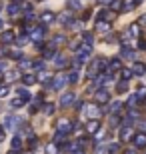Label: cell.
Returning a JSON list of instances; mask_svg holds the SVG:
<instances>
[{"mask_svg":"<svg viewBox=\"0 0 146 154\" xmlns=\"http://www.w3.org/2000/svg\"><path fill=\"white\" fill-rule=\"evenodd\" d=\"M90 54H92V46L82 44V46L78 48V50H76V60H78V62L82 64V62H86V60L90 58Z\"/></svg>","mask_w":146,"mask_h":154,"instance_id":"6da1fadb","label":"cell"},{"mask_svg":"<svg viewBox=\"0 0 146 154\" xmlns=\"http://www.w3.org/2000/svg\"><path fill=\"white\" fill-rule=\"evenodd\" d=\"M94 100L98 104H108L110 102V92H108L106 88H98V90L94 92Z\"/></svg>","mask_w":146,"mask_h":154,"instance_id":"7a4b0ae2","label":"cell"},{"mask_svg":"<svg viewBox=\"0 0 146 154\" xmlns=\"http://www.w3.org/2000/svg\"><path fill=\"white\" fill-rule=\"evenodd\" d=\"M44 34H46V26H36V28L30 32V40H32V42H36V44L40 46V42H42Z\"/></svg>","mask_w":146,"mask_h":154,"instance_id":"3957f363","label":"cell"},{"mask_svg":"<svg viewBox=\"0 0 146 154\" xmlns=\"http://www.w3.org/2000/svg\"><path fill=\"white\" fill-rule=\"evenodd\" d=\"M132 138H134V128L130 124H124L122 128H120V140H122V142H128Z\"/></svg>","mask_w":146,"mask_h":154,"instance_id":"277c9868","label":"cell"},{"mask_svg":"<svg viewBox=\"0 0 146 154\" xmlns=\"http://www.w3.org/2000/svg\"><path fill=\"white\" fill-rule=\"evenodd\" d=\"M74 102H76V94L74 92H64L60 96V106H64V108L70 106V104H74Z\"/></svg>","mask_w":146,"mask_h":154,"instance_id":"5b68a950","label":"cell"},{"mask_svg":"<svg viewBox=\"0 0 146 154\" xmlns=\"http://www.w3.org/2000/svg\"><path fill=\"white\" fill-rule=\"evenodd\" d=\"M86 114H88L90 120H98V118H100V114H102V110L98 108L96 104H88V108H86Z\"/></svg>","mask_w":146,"mask_h":154,"instance_id":"8992f818","label":"cell"},{"mask_svg":"<svg viewBox=\"0 0 146 154\" xmlns=\"http://www.w3.org/2000/svg\"><path fill=\"white\" fill-rule=\"evenodd\" d=\"M98 130H100V120H88V122H86V132H88V134L96 136Z\"/></svg>","mask_w":146,"mask_h":154,"instance_id":"52a82bcc","label":"cell"},{"mask_svg":"<svg viewBox=\"0 0 146 154\" xmlns=\"http://www.w3.org/2000/svg\"><path fill=\"white\" fill-rule=\"evenodd\" d=\"M114 70H122V60H120V58H112V60L108 62V68L104 70V72H106V74H112Z\"/></svg>","mask_w":146,"mask_h":154,"instance_id":"ba28073f","label":"cell"},{"mask_svg":"<svg viewBox=\"0 0 146 154\" xmlns=\"http://www.w3.org/2000/svg\"><path fill=\"white\" fill-rule=\"evenodd\" d=\"M132 142H134L136 148H146V132H138V134H134Z\"/></svg>","mask_w":146,"mask_h":154,"instance_id":"9c48e42d","label":"cell"},{"mask_svg":"<svg viewBox=\"0 0 146 154\" xmlns=\"http://www.w3.org/2000/svg\"><path fill=\"white\" fill-rule=\"evenodd\" d=\"M0 40H2L4 44H14V42H16V34H14L12 30H4V32L0 34Z\"/></svg>","mask_w":146,"mask_h":154,"instance_id":"30bf717a","label":"cell"},{"mask_svg":"<svg viewBox=\"0 0 146 154\" xmlns=\"http://www.w3.org/2000/svg\"><path fill=\"white\" fill-rule=\"evenodd\" d=\"M18 124H20V118L18 116H4V126L8 130H14Z\"/></svg>","mask_w":146,"mask_h":154,"instance_id":"8fae6325","label":"cell"},{"mask_svg":"<svg viewBox=\"0 0 146 154\" xmlns=\"http://www.w3.org/2000/svg\"><path fill=\"white\" fill-rule=\"evenodd\" d=\"M66 76L64 74H60V76H56V78L52 80V90H60V88H64V86H66Z\"/></svg>","mask_w":146,"mask_h":154,"instance_id":"7c38bea8","label":"cell"},{"mask_svg":"<svg viewBox=\"0 0 146 154\" xmlns=\"http://www.w3.org/2000/svg\"><path fill=\"white\" fill-rule=\"evenodd\" d=\"M56 14H54V12H50V10H46V12H42V16H40V20H42V22L44 24H52L54 22V20H56Z\"/></svg>","mask_w":146,"mask_h":154,"instance_id":"4fadbf2b","label":"cell"},{"mask_svg":"<svg viewBox=\"0 0 146 154\" xmlns=\"http://www.w3.org/2000/svg\"><path fill=\"white\" fill-rule=\"evenodd\" d=\"M58 130H62V132H66V134H68V132L72 130L70 120H68V118H60V120H58Z\"/></svg>","mask_w":146,"mask_h":154,"instance_id":"5bb4252c","label":"cell"},{"mask_svg":"<svg viewBox=\"0 0 146 154\" xmlns=\"http://www.w3.org/2000/svg\"><path fill=\"white\" fill-rule=\"evenodd\" d=\"M56 48H52L50 44H48V48L44 50V54H42V60H48V58H56Z\"/></svg>","mask_w":146,"mask_h":154,"instance_id":"9a60e30c","label":"cell"},{"mask_svg":"<svg viewBox=\"0 0 146 154\" xmlns=\"http://www.w3.org/2000/svg\"><path fill=\"white\" fill-rule=\"evenodd\" d=\"M6 10H8L10 16H16L18 12H20V6H18V2H10V4L6 6Z\"/></svg>","mask_w":146,"mask_h":154,"instance_id":"2e32d148","label":"cell"},{"mask_svg":"<svg viewBox=\"0 0 146 154\" xmlns=\"http://www.w3.org/2000/svg\"><path fill=\"white\" fill-rule=\"evenodd\" d=\"M138 0H122V10H134Z\"/></svg>","mask_w":146,"mask_h":154,"instance_id":"e0dca14e","label":"cell"},{"mask_svg":"<svg viewBox=\"0 0 146 154\" xmlns=\"http://www.w3.org/2000/svg\"><path fill=\"white\" fill-rule=\"evenodd\" d=\"M18 98H22L24 102H30V98H32V94H30L26 88H18Z\"/></svg>","mask_w":146,"mask_h":154,"instance_id":"ac0fdd59","label":"cell"},{"mask_svg":"<svg viewBox=\"0 0 146 154\" xmlns=\"http://www.w3.org/2000/svg\"><path fill=\"white\" fill-rule=\"evenodd\" d=\"M120 108H122V102H110V106H108V112H110V114H116V112H120Z\"/></svg>","mask_w":146,"mask_h":154,"instance_id":"d6986e66","label":"cell"},{"mask_svg":"<svg viewBox=\"0 0 146 154\" xmlns=\"http://www.w3.org/2000/svg\"><path fill=\"white\" fill-rule=\"evenodd\" d=\"M24 104H26V102H24L22 98H14V100H10V108H14V110H18V108H22Z\"/></svg>","mask_w":146,"mask_h":154,"instance_id":"ffe728a7","label":"cell"},{"mask_svg":"<svg viewBox=\"0 0 146 154\" xmlns=\"http://www.w3.org/2000/svg\"><path fill=\"white\" fill-rule=\"evenodd\" d=\"M20 148H22V140H20V136H14L10 144V150H20Z\"/></svg>","mask_w":146,"mask_h":154,"instance_id":"44dd1931","label":"cell"},{"mask_svg":"<svg viewBox=\"0 0 146 154\" xmlns=\"http://www.w3.org/2000/svg\"><path fill=\"white\" fill-rule=\"evenodd\" d=\"M120 56H122V58H134V50H130L128 46H122V50H120Z\"/></svg>","mask_w":146,"mask_h":154,"instance_id":"7402d4cb","label":"cell"},{"mask_svg":"<svg viewBox=\"0 0 146 154\" xmlns=\"http://www.w3.org/2000/svg\"><path fill=\"white\" fill-rule=\"evenodd\" d=\"M82 42L88 44V46H92V44H94V36L90 34V32H82Z\"/></svg>","mask_w":146,"mask_h":154,"instance_id":"603a6c76","label":"cell"},{"mask_svg":"<svg viewBox=\"0 0 146 154\" xmlns=\"http://www.w3.org/2000/svg\"><path fill=\"white\" fill-rule=\"evenodd\" d=\"M54 64H56V68H64V66H68V60L64 56H56L54 58Z\"/></svg>","mask_w":146,"mask_h":154,"instance_id":"cb8c5ba5","label":"cell"},{"mask_svg":"<svg viewBox=\"0 0 146 154\" xmlns=\"http://www.w3.org/2000/svg\"><path fill=\"white\" fill-rule=\"evenodd\" d=\"M22 82H24L26 86H30V84H34V82H36V76L28 72V74H24V76H22Z\"/></svg>","mask_w":146,"mask_h":154,"instance_id":"d4e9b609","label":"cell"},{"mask_svg":"<svg viewBox=\"0 0 146 154\" xmlns=\"http://www.w3.org/2000/svg\"><path fill=\"white\" fill-rule=\"evenodd\" d=\"M64 40H66V38H64V36H62V34H56V36H54V38H52L50 46H52V48H56V46H58V44H62Z\"/></svg>","mask_w":146,"mask_h":154,"instance_id":"484cf974","label":"cell"},{"mask_svg":"<svg viewBox=\"0 0 146 154\" xmlns=\"http://www.w3.org/2000/svg\"><path fill=\"white\" fill-rule=\"evenodd\" d=\"M126 90H128V82H126V80H122V82L116 84V92L118 94H122V92H126Z\"/></svg>","mask_w":146,"mask_h":154,"instance_id":"4316f807","label":"cell"},{"mask_svg":"<svg viewBox=\"0 0 146 154\" xmlns=\"http://www.w3.org/2000/svg\"><path fill=\"white\" fill-rule=\"evenodd\" d=\"M138 100H140V96H138V94H134V96H130V98H128V102H126V106H128V108H134Z\"/></svg>","mask_w":146,"mask_h":154,"instance_id":"83f0119b","label":"cell"},{"mask_svg":"<svg viewBox=\"0 0 146 154\" xmlns=\"http://www.w3.org/2000/svg\"><path fill=\"white\" fill-rule=\"evenodd\" d=\"M120 72H122V80H126V82H128V80L132 78V74H134V72H132V70H128V68H122Z\"/></svg>","mask_w":146,"mask_h":154,"instance_id":"f1b7e54d","label":"cell"},{"mask_svg":"<svg viewBox=\"0 0 146 154\" xmlns=\"http://www.w3.org/2000/svg\"><path fill=\"white\" fill-rule=\"evenodd\" d=\"M78 72H76V70H74V72H70V76H68V84H76V82H78Z\"/></svg>","mask_w":146,"mask_h":154,"instance_id":"f546056e","label":"cell"},{"mask_svg":"<svg viewBox=\"0 0 146 154\" xmlns=\"http://www.w3.org/2000/svg\"><path fill=\"white\" fill-rule=\"evenodd\" d=\"M58 20H60V22H66V26H68V24H70V20H72V18H70V14H68V12H62L60 16H58Z\"/></svg>","mask_w":146,"mask_h":154,"instance_id":"4dcf8cb0","label":"cell"},{"mask_svg":"<svg viewBox=\"0 0 146 154\" xmlns=\"http://www.w3.org/2000/svg\"><path fill=\"white\" fill-rule=\"evenodd\" d=\"M64 138H66V132L58 130L56 134H54V142H64Z\"/></svg>","mask_w":146,"mask_h":154,"instance_id":"1f68e13d","label":"cell"},{"mask_svg":"<svg viewBox=\"0 0 146 154\" xmlns=\"http://www.w3.org/2000/svg\"><path fill=\"white\" fill-rule=\"evenodd\" d=\"M28 40H30V36L22 34V36H18V38H16V44H18V46H24L26 42H28Z\"/></svg>","mask_w":146,"mask_h":154,"instance_id":"d6a6232c","label":"cell"},{"mask_svg":"<svg viewBox=\"0 0 146 154\" xmlns=\"http://www.w3.org/2000/svg\"><path fill=\"white\" fill-rule=\"evenodd\" d=\"M32 68H34V70H44V68H46L44 60H36V62L32 64Z\"/></svg>","mask_w":146,"mask_h":154,"instance_id":"836d02e7","label":"cell"},{"mask_svg":"<svg viewBox=\"0 0 146 154\" xmlns=\"http://www.w3.org/2000/svg\"><path fill=\"white\" fill-rule=\"evenodd\" d=\"M32 64H34V62H30V60L22 58V60H20V68H22V70H26V68H32Z\"/></svg>","mask_w":146,"mask_h":154,"instance_id":"e575fe53","label":"cell"},{"mask_svg":"<svg viewBox=\"0 0 146 154\" xmlns=\"http://www.w3.org/2000/svg\"><path fill=\"white\" fill-rule=\"evenodd\" d=\"M20 78V74H18L16 70H14V72H8V74H6V80H8V82H12V80H18Z\"/></svg>","mask_w":146,"mask_h":154,"instance_id":"d590c367","label":"cell"},{"mask_svg":"<svg viewBox=\"0 0 146 154\" xmlns=\"http://www.w3.org/2000/svg\"><path fill=\"white\" fill-rule=\"evenodd\" d=\"M68 10H78L80 8V4H78V0H70V2H68Z\"/></svg>","mask_w":146,"mask_h":154,"instance_id":"8d00e7d4","label":"cell"},{"mask_svg":"<svg viewBox=\"0 0 146 154\" xmlns=\"http://www.w3.org/2000/svg\"><path fill=\"white\" fill-rule=\"evenodd\" d=\"M108 152L110 154H118L120 152V146H118V144H108Z\"/></svg>","mask_w":146,"mask_h":154,"instance_id":"74e56055","label":"cell"},{"mask_svg":"<svg viewBox=\"0 0 146 154\" xmlns=\"http://www.w3.org/2000/svg\"><path fill=\"white\" fill-rule=\"evenodd\" d=\"M52 112H54V104H52V102H48V104L44 106V114H48V116H50Z\"/></svg>","mask_w":146,"mask_h":154,"instance_id":"f35d334b","label":"cell"},{"mask_svg":"<svg viewBox=\"0 0 146 154\" xmlns=\"http://www.w3.org/2000/svg\"><path fill=\"white\" fill-rule=\"evenodd\" d=\"M36 144H38V138L30 134V140H28V148H36Z\"/></svg>","mask_w":146,"mask_h":154,"instance_id":"ab89813d","label":"cell"},{"mask_svg":"<svg viewBox=\"0 0 146 154\" xmlns=\"http://www.w3.org/2000/svg\"><path fill=\"white\" fill-rule=\"evenodd\" d=\"M144 70H146V66H142V64H136L134 66V74H144Z\"/></svg>","mask_w":146,"mask_h":154,"instance_id":"60d3db41","label":"cell"},{"mask_svg":"<svg viewBox=\"0 0 146 154\" xmlns=\"http://www.w3.org/2000/svg\"><path fill=\"white\" fill-rule=\"evenodd\" d=\"M8 94H10V88H8V86H0V98L8 96Z\"/></svg>","mask_w":146,"mask_h":154,"instance_id":"b9f144b4","label":"cell"},{"mask_svg":"<svg viewBox=\"0 0 146 154\" xmlns=\"http://www.w3.org/2000/svg\"><path fill=\"white\" fill-rule=\"evenodd\" d=\"M128 32H130L132 36H138V32H140V30H138V24H132V26L128 28Z\"/></svg>","mask_w":146,"mask_h":154,"instance_id":"7bdbcfd3","label":"cell"},{"mask_svg":"<svg viewBox=\"0 0 146 154\" xmlns=\"http://www.w3.org/2000/svg\"><path fill=\"white\" fill-rule=\"evenodd\" d=\"M80 24H82V22H78V20H70V24H68V28L78 30V28H80Z\"/></svg>","mask_w":146,"mask_h":154,"instance_id":"ee69618b","label":"cell"},{"mask_svg":"<svg viewBox=\"0 0 146 154\" xmlns=\"http://www.w3.org/2000/svg\"><path fill=\"white\" fill-rule=\"evenodd\" d=\"M46 154H56V146H54V142L46 146Z\"/></svg>","mask_w":146,"mask_h":154,"instance_id":"f6af8a7d","label":"cell"},{"mask_svg":"<svg viewBox=\"0 0 146 154\" xmlns=\"http://www.w3.org/2000/svg\"><path fill=\"white\" fill-rule=\"evenodd\" d=\"M112 8H114V10H122V2H120V0H114Z\"/></svg>","mask_w":146,"mask_h":154,"instance_id":"bcb514c9","label":"cell"},{"mask_svg":"<svg viewBox=\"0 0 146 154\" xmlns=\"http://www.w3.org/2000/svg\"><path fill=\"white\" fill-rule=\"evenodd\" d=\"M138 96H140V98L146 96V86H138Z\"/></svg>","mask_w":146,"mask_h":154,"instance_id":"7dc6e473","label":"cell"},{"mask_svg":"<svg viewBox=\"0 0 146 154\" xmlns=\"http://www.w3.org/2000/svg\"><path fill=\"white\" fill-rule=\"evenodd\" d=\"M6 68H8V64H6L4 60H0V74H4V72H6Z\"/></svg>","mask_w":146,"mask_h":154,"instance_id":"c3c4849f","label":"cell"},{"mask_svg":"<svg viewBox=\"0 0 146 154\" xmlns=\"http://www.w3.org/2000/svg\"><path fill=\"white\" fill-rule=\"evenodd\" d=\"M110 124H112V126H118V124H120V118H118V116H112V118H110Z\"/></svg>","mask_w":146,"mask_h":154,"instance_id":"681fc988","label":"cell"},{"mask_svg":"<svg viewBox=\"0 0 146 154\" xmlns=\"http://www.w3.org/2000/svg\"><path fill=\"white\" fill-rule=\"evenodd\" d=\"M74 108H76V110H82V102H80V100H78V102H74Z\"/></svg>","mask_w":146,"mask_h":154,"instance_id":"f907efd6","label":"cell"},{"mask_svg":"<svg viewBox=\"0 0 146 154\" xmlns=\"http://www.w3.org/2000/svg\"><path fill=\"white\" fill-rule=\"evenodd\" d=\"M2 56H6V48H4V46H0V58H2Z\"/></svg>","mask_w":146,"mask_h":154,"instance_id":"816d5d0a","label":"cell"},{"mask_svg":"<svg viewBox=\"0 0 146 154\" xmlns=\"http://www.w3.org/2000/svg\"><path fill=\"white\" fill-rule=\"evenodd\" d=\"M4 140V130H2V126H0V142Z\"/></svg>","mask_w":146,"mask_h":154,"instance_id":"f5cc1de1","label":"cell"},{"mask_svg":"<svg viewBox=\"0 0 146 154\" xmlns=\"http://www.w3.org/2000/svg\"><path fill=\"white\" fill-rule=\"evenodd\" d=\"M72 154H84V152H82L80 148H74V150H72Z\"/></svg>","mask_w":146,"mask_h":154,"instance_id":"db71d44e","label":"cell"},{"mask_svg":"<svg viewBox=\"0 0 146 154\" xmlns=\"http://www.w3.org/2000/svg\"><path fill=\"white\" fill-rule=\"evenodd\" d=\"M100 2H102V4H112L114 0H100Z\"/></svg>","mask_w":146,"mask_h":154,"instance_id":"11a10c76","label":"cell"},{"mask_svg":"<svg viewBox=\"0 0 146 154\" xmlns=\"http://www.w3.org/2000/svg\"><path fill=\"white\" fill-rule=\"evenodd\" d=\"M126 154H138V152H136L134 148H130V150H126Z\"/></svg>","mask_w":146,"mask_h":154,"instance_id":"9f6ffc18","label":"cell"},{"mask_svg":"<svg viewBox=\"0 0 146 154\" xmlns=\"http://www.w3.org/2000/svg\"><path fill=\"white\" fill-rule=\"evenodd\" d=\"M8 154H18V150H10V152H8Z\"/></svg>","mask_w":146,"mask_h":154,"instance_id":"6f0895ef","label":"cell"},{"mask_svg":"<svg viewBox=\"0 0 146 154\" xmlns=\"http://www.w3.org/2000/svg\"><path fill=\"white\" fill-rule=\"evenodd\" d=\"M0 10H2V4H0Z\"/></svg>","mask_w":146,"mask_h":154,"instance_id":"680465c9","label":"cell"},{"mask_svg":"<svg viewBox=\"0 0 146 154\" xmlns=\"http://www.w3.org/2000/svg\"><path fill=\"white\" fill-rule=\"evenodd\" d=\"M38 2H40V0H38Z\"/></svg>","mask_w":146,"mask_h":154,"instance_id":"91938a15","label":"cell"}]
</instances>
